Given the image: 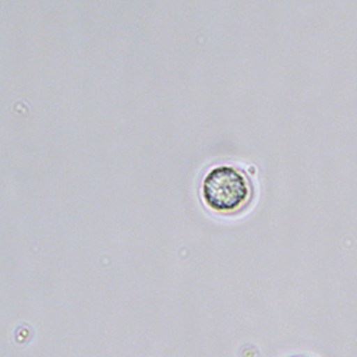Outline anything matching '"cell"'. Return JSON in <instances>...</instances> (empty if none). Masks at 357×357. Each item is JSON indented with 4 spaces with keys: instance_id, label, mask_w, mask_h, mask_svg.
<instances>
[{
    "instance_id": "6da1fadb",
    "label": "cell",
    "mask_w": 357,
    "mask_h": 357,
    "mask_svg": "<svg viewBox=\"0 0 357 357\" xmlns=\"http://www.w3.org/2000/svg\"><path fill=\"white\" fill-rule=\"evenodd\" d=\"M251 183L243 171L233 166H218L202 181V196L218 213L241 210L251 198Z\"/></svg>"
}]
</instances>
